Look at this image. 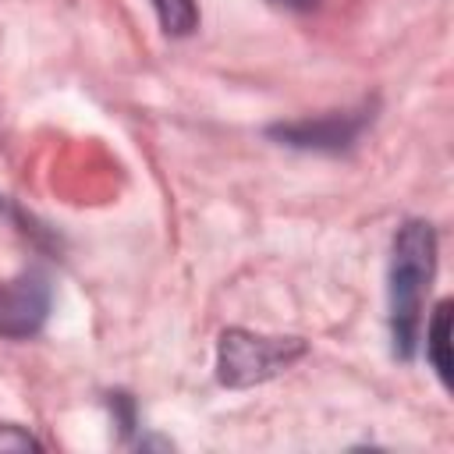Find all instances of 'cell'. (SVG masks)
<instances>
[{
	"label": "cell",
	"instance_id": "obj_1",
	"mask_svg": "<svg viewBox=\"0 0 454 454\" xmlns=\"http://www.w3.org/2000/svg\"><path fill=\"white\" fill-rule=\"evenodd\" d=\"M436 273V231L426 220H408L394 234L387 305H390V340L394 355L411 358L426 323V294Z\"/></svg>",
	"mask_w": 454,
	"mask_h": 454
},
{
	"label": "cell",
	"instance_id": "obj_2",
	"mask_svg": "<svg viewBox=\"0 0 454 454\" xmlns=\"http://www.w3.org/2000/svg\"><path fill=\"white\" fill-rule=\"evenodd\" d=\"M305 355L301 337H266L252 330H223L216 348V376L223 387H255L284 369H291Z\"/></svg>",
	"mask_w": 454,
	"mask_h": 454
},
{
	"label": "cell",
	"instance_id": "obj_3",
	"mask_svg": "<svg viewBox=\"0 0 454 454\" xmlns=\"http://www.w3.org/2000/svg\"><path fill=\"white\" fill-rule=\"evenodd\" d=\"M369 121H372V106L333 110V114H323V117H305V121H291V124H273V128H270V138H277L280 145H291V149L340 153V149L355 145V138L365 131Z\"/></svg>",
	"mask_w": 454,
	"mask_h": 454
},
{
	"label": "cell",
	"instance_id": "obj_4",
	"mask_svg": "<svg viewBox=\"0 0 454 454\" xmlns=\"http://www.w3.org/2000/svg\"><path fill=\"white\" fill-rule=\"evenodd\" d=\"M50 316V280L43 270H21L0 280V337L28 340Z\"/></svg>",
	"mask_w": 454,
	"mask_h": 454
},
{
	"label": "cell",
	"instance_id": "obj_5",
	"mask_svg": "<svg viewBox=\"0 0 454 454\" xmlns=\"http://www.w3.org/2000/svg\"><path fill=\"white\" fill-rule=\"evenodd\" d=\"M426 358L440 383H450V301H440L433 309V319L426 323Z\"/></svg>",
	"mask_w": 454,
	"mask_h": 454
},
{
	"label": "cell",
	"instance_id": "obj_6",
	"mask_svg": "<svg viewBox=\"0 0 454 454\" xmlns=\"http://www.w3.org/2000/svg\"><path fill=\"white\" fill-rule=\"evenodd\" d=\"M156 21L167 35H192L199 28V4L195 0H149Z\"/></svg>",
	"mask_w": 454,
	"mask_h": 454
},
{
	"label": "cell",
	"instance_id": "obj_7",
	"mask_svg": "<svg viewBox=\"0 0 454 454\" xmlns=\"http://www.w3.org/2000/svg\"><path fill=\"white\" fill-rule=\"evenodd\" d=\"M28 447H43V443L18 426H0V450H28Z\"/></svg>",
	"mask_w": 454,
	"mask_h": 454
},
{
	"label": "cell",
	"instance_id": "obj_8",
	"mask_svg": "<svg viewBox=\"0 0 454 454\" xmlns=\"http://www.w3.org/2000/svg\"><path fill=\"white\" fill-rule=\"evenodd\" d=\"M270 4H277V7H284V11H312L319 0H270Z\"/></svg>",
	"mask_w": 454,
	"mask_h": 454
}]
</instances>
